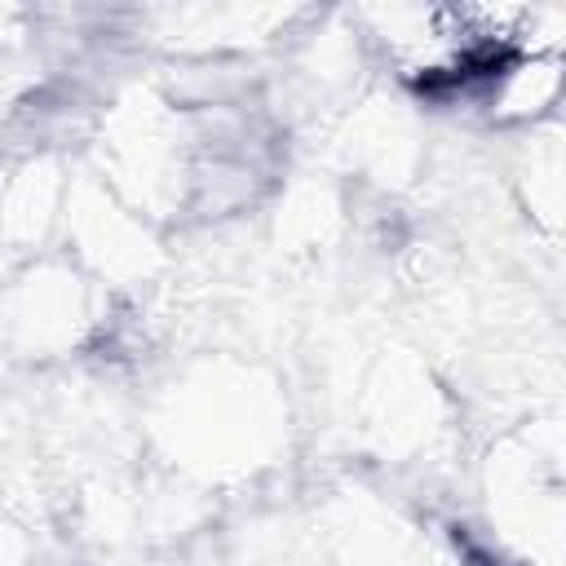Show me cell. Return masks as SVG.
Returning <instances> with one entry per match:
<instances>
[{"mask_svg":"<svg viewBox=\"0 0 566 566\" xmlns=\"http://www.w3.org/2000/svg\"><path fill=\"white\" fill-rule=\"evenodd\" d=\"M482 102L500 124H535L562 97V49H526L504 57L482 84Z\"/></svg>","mask_w":566,"mask_h":566,"instance_id":"6da1fadb","label":"cell"}]
</instances>
